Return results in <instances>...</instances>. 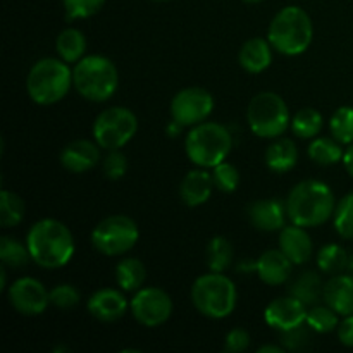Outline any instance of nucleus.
I'll use <instances>...</instances> for the list:
<instances>
[{
  "label": "nucleus",
  "instance_id": "nucleus-1",
  "mask_svg": "<svg viewBox=\"0 0 353 353\" xmlns=\"http://www.w3.org/2000/svg\"><path fill=\"white\" fill-rule=\"evenodd\" d=\"M31 261L43 269H59L69 264L76 245L71 230L55 219H41L30 228L26 236Z\"/></svg>",
  "mask_w": 353,
  "mask_h": 353
},
{
  "label": "nucleus",
  "instance_id": "nucleus-2",
  "mask_svg": "<svg viewBox=\"0 0 353 353\" xmlns=\"http://www.w3.org/2000/svg\"><path fill=\"white\" fill-rule=\"evenodd\" d=\"M336 209V200L330 186L317 179H305L293 186L286 199V210L293 224L316 228L330 221Z\"/></svg>",
  "mask_w": 353,
  "mask_h": 353
},
{
  "label": "nucleus",
  "instance_id": "nucleus-3",
  "mask_svg": "<svg viewBox=\"0 0 353 353\" xmlns=\"http://www.w3.org/2000/svg\"><path fill=\"white\" fill-rule=\"evenodd\" d=\"M314 38V24L307 10L299 6L283 7L269 24L268 40L276 52L296 57L309 50Z\"/></svg>",
  "mask_w": 353,
  "mask_h": 353
},
{
  "label": "nucleus",
  "instance_id": "nucleus-4",
  "mask_svg": "<svg viewBox=\"0 0 353 353\" xmlns=\"http://www.w3.org/2000/svg\"><path fill=\"white\" fill-rule=\"evenodd\" d=\"M71 86L72 69H69V64L62 59H40L28 72V95L38 105H54L61 102Z\"/></svg>",
  "mask_w": 353,
  "mask_h": 353
},
{
  "label": "nucleus",
  "instance_id": "nucleus-5",
  "mask_svg": "<svg viewBox=\"0 0 353 353\" xmlns=\"http://www.w3.org/2000/svg\"><path fill=\"white\" fill-rule=\"evenodd\" d=\"M233 148V137L230 130L219 123L196 124L188 131L185 140V150L190 161L203 169H214L224 162Z\"/></svg>",
  "mask_w": 353,
  "mask_h": 353
},
{
  "label": "nucleus",
  "instance_id": "nucleus-6",
  "mask_svg": "<svg viewBox=\"0 0 353 353\" xmlns=\"http://www.w3.org/2000/svg\"><path fill=\"white\" fill-rule=\"evenodd\" d=\"M72 86L90 102H105L119 86V72L103 55H86L72 69Z\"/></svg>",
  "mask_w": 353,
  "mask_h": 353
},
{
  "label": "nucleus",
  "instance_id": "nucleus-7",
  "mask_svg": "<svg viewBox=\"0 0 353 353\" xmlns=\"http://www.w3.org/2000/svg\"><path fill=\"white\" fill-rule=\"evenodd\" d=\"M192 302L209 319H226L236 309L238 292L224 272H207L192 286Z\"/></svg>",
  "mask_w": 353,
  "mask_h": 353
},
{
  "label": "nucleus",
  "instance_id": "nucleus-8",
  "mask_svg": "<svg viewBox=\"0 0 353 353\" xmlns=\"http://www.w3.org/2000/svg\"><path fill=\"white\" fill-rule=\"evenodd\" d=\"M247 121L252 133L259 138H278L292 124L290 109L274 92H262L250 100Z\"/></svg>",
  "mask_w": 353,
  "mask_h": 353
},
{
  "label": "nucleus",
  "instance_id": "nucleus-9",
  "mask_svg": "<svg viewBox=\"0 0 353 353\" xmlns=\"http://www.w3.org/2000/svg\"><path fill=\"white\" fill-rule=\"evenodd\" d=\"M140 238V230L131 217L116 214L100 221L92 231V245L107 257H116L130 252Z\"/></svg>",
  "mask_w": 353,
  "mask_h": 353
},
{
  "label": "nucleus",
  "instance_id": "nucleus-10",
  "mask_svg": "<svg viewBox=\"0 0 353 353\" xmlns=\"http://www.w3.org/2000/svg\"><path fill=\"white\" fill-rule=\"evenodd\" d=\"M138 131V117L126 107H109L97 116L93 138L100 148L119 150L130 143Z\"/></svg>",
  "mask_w": 353,
  "mask_h": 353
},
{
  "label": "nucleus",
  "instance_id": "nucleus-11",
  "mask_svg": "<svg viewBox=\"0 0 353 353\" xmlns=\"http://www.w3.org/2000/svg\"><path fill=\"white\" fill-rule=\"evenodd\" d=\"M214 110V97L205 88L190 86L172 97L171 117L181 126H196L203 123Z\"/></svg>",
  "mask_w": 353,
  "mask_h": 353
},
{
  "label": "nucleus",
  "instance_id": "nucleus-12",
  "mask_svg": "<svg viewBox=\"0 0 353 353\" xmlns=\"http://www.w3.org/2000/svg\"><path fill=\"white\" fill-rule=\"evenodd\" d=\"M131 314L145 327H159L171 317L172 300L164 290L140 288L130 302Z\"/></svg>",
  "mask_w": 353,
  "mask_h": 353
},
{
  "label": "nucleus",
  "instance_id": "nucleus-13",
  "mask_svg": "<svg viewBox=\"0 0 353 353\" xmlns=\"http://www.w3.org/2000/svg\"><path fill=\"white\" fill-rule=\"evenodd\" d=\"M7 299L16 312L26 317L40 316L50 305V292L43 283L30 276L16 279L7 290Z\"/></svg>",
  "mask_w": 353,
  "mask_h": 353
},
{
  "label": "nucleus",
  "instance_id": "nucleus-14",
  "mask_svg": "<svg viewBox=\"0 0 353 353\" xmlns=\"http://www.w3.org/2000/svg\"><path fill=\"white\" fill-rule=\"evenodd\" d=\"M264 319L272 330L290 331L302 326L307 319L305 305L293 295L276 299L265 307Z\"/></svg>",
  "mask_w": 353,
  "mask_h": 353
},
{
  "label": "nucleus",
  "instance_id": "nucleus-15",
  "mask_svg": "<svg viewBox=\"0 0 353 353\" xmlns=\"http://www.w3.org/2000/svg\"><path fill=\"white\" fill-rule=\"evenodd\" d=\"M247 214L252 226L265 233L281 231L286 226V217H288L286 202L283 203V200L278 199L255 200L248 205Z\"/></svg>",
  "mask_w": 353,
  "mask_h": 353
},
{
  "label": "nucleus",
  "instance_id": "nucleus-16",
  "mask_svg": "<svg viewBox=\"0 0 353 353\" xmlns=\"http://www.w3.org/2000/svg\"><path fill=\"white\" fill-rule=\"evenodd\" d=\"M100 161V145L90 140H74L65 145L61 152L62 168L69 172H88L99 164Z\"/></svg>",
  "mask_w": 353,
  "mask_h": 353
},
{
  "label": "nucleus",
  "instance_id": "nucleus-17",
  "mask_svg": "<svg viewBox=\"0 0 353 353\" xmlns=\"http://www.w3.org/2000/svg\"><path fill=\"white\" fill-rule=\"evenodd\" d=\"M90 316L102 323H114L119 321L128 310V300L123 292L112 288H102L93 293L86 303Z\"/></svg>",
  "mask_w": 353,
  "mask_h": 353
},
{
  "label": "nucleus",
  "instance_id": "nucleus-18",
  "mask_svg": "<svg viewBox=\"0 0 353 353\" xmlns=\"http://www.w3.org/2000/svg\"><path fill=\"white\" fill-rule=\"evenodd\" d=\"M279 248L296 265L309 262L314 254L312 238L307 233L305 228L299 224L283 228L279 233Z\"/></svg>",
  "mask_w": 353,
  "mask_h": 353
},
{
  "label": "nucleus",
  "instance_id": "nucleus-19",
  "mask_svg": "<svg viewBox=\"0 0 353 353\" xmlns=\"http://www.w3.org/2000/svg\"><path fill=\"white\" fill-rule=\"evenodd\" d=\"M216 188L212 179V172H207V169H193L183 178L179 185V196L188 207H200L210 199L212 190Z\"/></svg>",
  "mask_w": 353,
  "mask_h": 353
},
{
  "label": "nucleus",
  "instance_id": "nucleus-20",
  "mask_svg": "<svg viewBox=\"0 0 353 353\" xmlns=\"http://www.w3.org/2000/svg\"><path fill=\"white\" fill-rule=\"evenodd\" d=\"M323 299L340 316L353 314V274H334L324 285Z\"/></svg>",
  "mask_w": 353,
  "mask_h": 353
},
{
  "label": "nucleus",
  "instance_id": "nucleus-21",
  "mask_svg": "<svg viewBox=\"0 0 353 353\" xmlns=\"http://www.w3.org/2000/svg\"><path fill=\"white\" fill-rule=\"evenodd\" d=\"M293 262L279 250H268L257 259V276L269 286L285 285L292 274Z\"/></svg>",
  "mask_w": 353,
  "mask_h": 353
},
{
  "label": "nucleus",
  "instance_id": "nucleus-22",
  "mask_svg": "<svg viewBox=\"0 0 353 353\" xmlns=\"http://www.w3.org/2000/svg\"><path fill=\"white\" fill-rule=\"evenodd\" d=\"M240 65L250 74H259L265 71L272 62V45L264 38H250L245 41L238 54Z\"/></svg>",
  "mask_w": 353,
  "mask_h": 353
},
{
  "label": "nucleus",
  "instance_id": "nucleus-23",
  "mask_svg": "<svg viewBox=\"0 0 353 353\" xmlns=\"http://www.w3.org/2000/svg\"><path fill=\"white\" fill-rule=\"evenodd\" d=\"M265 165L271 169L272 172H283L292 171L299 162V148H296L295 141L288 140V138H279V140L272 141L265 150Z\"/></svg>",
  "mask_w": 353,
  "mask_h": 353
},
{
  "label": "nucleus",
  "instance_id": "nucleus-24",
  "mask_svg": "<svg viewBox=\"0 0 353 353\" xmlns=\"http://www.w3.org/2000/svg\"><path fill=\"white\" fill-rule=\"evenodd\" d=\"M55 50H57L59 57L68 64H76L78 61H81L86 52V38L83 31L76 30V28H65L55 40Z\"/></svg>",
  "mask_w": 353,
  "mask_h": 353
},
{
  "label": "nucleus",
  "instance_id": "nucleus-25",
  "mask_svg": "<svg viewBox=\"0 0 353 353\" xmlns=\"http://www.w3.org/2000/svg\"><path fill=\"white\" fill-rule=\"evenodd\" d=\"M147 279V269L140 259L124 257L116 268V281L123 292H138Z\"/></svg>",
  "mask_w": 353,
  "mask_h": 353
},
{
  "label": "nucleus",
  "instance_id": "nucleus-26",
  "mask_svg": "<svg viewBox=\"0 0 353 353\" xmlns=\"http://www.w3.org/2000/svg\"><path fill=\"white\" fill-rule=\"evenodd\" d=\"M307 154L316 164L319 165H334L338 162H343V145L336 141L334 138L319 137L309 145Z\"/></svg>",
  "mask_w": 353,
  "mask_h": 353
},
{
  "label": "nucleus",
  "instance_id": "nucleus-27",
  "mask_svg": "<svg viewBox=\"0 0 353 353\" xmlns=\"http://www.w3.org/2000/svg\"><path fill=\"white\" fill-rule=\"evenodd\" d=\"M323 281L321 276L314 271H307L300 274L290 286V295L299 299L303 305H314L323 295Z\"/></svg>",
  "mask_w": 353,
  "mask_h": 353
},
{
  "label": "nucleus",
  "instance_id": "nucleus-28",
  "mask_svg": "<svg viewBox=\"0 0 353 353\" xmlns=\"http://www.w3.org/2000/svg\"><path fill=\"white\" fill-rule=\"evenodd\" d=\"M234 248L224 236H214L207 245V268L212 272H224L231 268Z\"/></svg>",
  "mask_w": 353,
  "mask_h": 353
},
{
  "label": "nucleus",
  "instance_id": "nucleus-29",
  "mask_svg": "<svg viewBox=\"0 0 353 353\" xmlns=\"http://www.w3.org/2000/svg\"><path fill=\"white\" fill-rule=\"evenodd\" d=\"M321 130H323V114L312 107L300 109L292 117V131L295 137L309 140V138H316Z\"/></svg>",
  "mask_w": 353,
  "mask_h": 353
},
{
  "label": "nucleus",
  "instance_id": "nucleus-30",
  "mask_svg": "<svg viewBox=\"0 0 353 353\" xmlns=\"http://www.w3.org/2000/svg\"><path fill=\"white\" fill-rule=\"evenodd\" d=\"M26 205L23 199L9 190H2L0 195V224L3 228H14L23 223Z\"/></svg>",
  "mask_w": 353,
  "mask_h": 353
},
{
  "label": "nucleus",
  "instance_id": "nucleus-31",
  "mask_svg": "<svg viewBox=\"0 0 353 353\" xmlns=\"http://www.w3.org/2000/svg\"><path fill=\"white\" fill-rule=\"evenodd\" d=\"M348 254L340 245H324L317 254V268L326 274H340L341 271L347 269Z\"/></svg>",
  "mask_w": 353,
  "mask_h": 353
},
{
  "label": "nucleus",
  "instance_id": "nucleus-32",
  "mask_svg": "<svg viewBox=\"0 0 353 353\" xmlns=\"http://www.w3.org/2000/svg\"><path fill=\"white\" fill-rule=\"evenodd\" d=\"M0 261L7 268H24L31 261L30 248L16 238L2 236L0 238Z\"/></svg>",
  "mask_w": 353,
  "mask_h": 353
},
{
  "label": "nucleus",
  "instance_id": "nucleus-33",
  "mask_svg": "<svg viewBox=\"0 0 353 353\" xmlns=\"http://www.w3.org/2000/svg\"><path fill=\"white\" fill-rule=\"evenodd\" d=\"M331 137L341 145L353 143V107L343 105L334 110L330 121Z\"/></svg>",
  "mask_w": 353,
  "mask_h": 353
},
{
  "label": "nucleus",
  "instance_id": "nucleus-34",
  "mask_svg": "<svg viewBox=\"0 0 353 353\" xmlns=\"http://www.w3.org/2000/svg\"><path fill=\"white\" fill-rule=\"evenodd\" d=\"M338 316H340V314L334 312L330 305H324V307L317 305L314 307L312 310L307 312L305 324L310 327V330L316 331V333L326 334L338 327V324H340Z\"/></svg>",
  "mask_w": 353,
  "mask_h": 353
},
{
  "label": "nucleus",
  "instance_id": "nucleus-35",
  "mask_svg": "<svg viewBox=\"0 0 353 353\" xmlns=\"http://www.w3.org/2000/svg\"><path fill=\"white\" fill-rule=\"evenodd\" d=\"M334 230L345 240H353V193L345 195L334 209Z\"/></svg>",
  "mask_w": 353,
  "mask_h": 353
},
{
  "label": "nucleus",
  "instance_id": "nucleus-36",
  "mask_svg": "<svg viewBox=\"0 0 353 353\" xmlns=\"http://www.w3.org/2000/svg\"><path fill=\"white\" fill-rule=\"evenodd\" d=\"M212 179L217 190L224 193H233L240 185V172L230 162H221L212 169Z\"/></svg>",
  "mask_w": 353,
  "mask_h": 353
},
{
  "label": "nucleus",
  "instance_id": "nucleus-37",
  "mask_svg": "<svg viewBox=\"0 0 353 353\" xmlns=\"http://www.w3.org/2000/svg\"><path fill=\"white\" fill-rule=\"evenodd\" d=\"M105 0H62L68 19H88L103 7Z\"/></svg>",
  "mask_w": 353,
  "mask_h": 353
},
{
  "label": "nucleus",
  "instance_id": "nucleus-38",
  "mask_svg": "<svg viewBox=\"0 0 353 353\" xmlns=\"http://www.w3.org/2000/svg\"><path fill=\"white\" fill-rule=\"evenodd\" d=\"M81 302V295H79L78 288L72 285H59L50 290V305L57 307V309H72Z\"/></svg>",
  "mask_w": 353,
  "mask_h": 353
},
{
  "label": "nucleus",
  "instance_id": "nucleus-39",
  "mask_svg": "<svg viewBox=\"0 0 353 353\" xmlns=\"http://www.w3.org/2000/svg\"><path fill=\"white\" fill-rule=\"evenodd\" d=\"M103 174H105L107 179H112V181H117V179L124 178L128 171V159L126 155L119 150H109L107 157L103 159Z\"/></svg>",
  "mask_w": 353,
  "mask_h": 353
},
{
  "label": "nucleus",
  "instance_id": "nucleus-40",
  "mask_svg": "<svg viewBox=\"0 0 353 353\" xmlns=\"http://www.w3.org/2000/svg\"><path fill=\"white\" fill-rule=\"evenodd\" d=\"M309 330H307V327H303V324H302V326L295 327V330L283 331L279 341H281V345L285 347V350H293V352L303 350V348H305L310 341Z\"/></svg>",
  "mask_w": 353,
  "mask_h": 353
},
{
  "label": "nucleus",
  "instance_id": "nucleus-41",
  "mask_svg": "<svg viewBox=\"0 0 353 353\" xmlns=\"http://www.w3.org/2000/svg\"><path fill=\"white\" fill-rule=\"evenodd\" d=\"M250 347V334L241 327H234L224 340V350L230 353H241Z\"/></svg>",
  "mask_w": 353,
  "mask_h": 353
},
{
  "label": "nucleus",
  "instance_id": "nucleus-42",
  "mask_svg": "<svg viewBox=\"0 0 353 353\" xmlns=\"http://www.w3.org/2000/svg\"><path fill=\"white\" fill-rule=\"evenodd\" d=\"M338 340L345 347L353 348V314L345 316V319L338 324Z\"/></svg>",
  "mask_w": 353,
  "mask_h": 353
},
{
  "label": "nucleus",
  "instance_id": "nucleus-43",
  "mask_svg": "<svg viewBox=\"0 0 353 353\" xmlns=\"http://www.w3.org/2000/svg\"><path fill=\"white\" fill-rule=\"evenodd\" d=\"M343 165L345 169L348 171V174L353 178V143L348 145V148L345 150V155H343Z\"/></svg>",
  "mask_w": 353,
  "mask_h": 353
},
{
  "label": "nucleus",
  "instance_id": "nucleus-44",
  "mask_svg": "<svg viewBox=\"0 0 353 353\" xmlns=\"http://www.w3.org/2000/svg\"><path fill=\"white\" fill-rule=\"evenodd\" d=\"M285 352V347H278V345H262L261 348H259L257 353H283Z\"/></svg>",
  "mask_w": 353,
  "mask_h": 353
},
{
  "label": "nucleus",
  "instance_id": "nucleus-45",
  "mask_svg": "<svg viewBox=\"0 0 353 353\" xmlns=\"http://www.w3.org/2000/svg\"><path fill=\"white\" fill-rule=\"evenodd\" d=\"M0 276H2V279H0V290H6V285H7V274H6V268L0 269Z\"/></svg>",
  "mask_w": 353,
  "mask_h": 353
},
{
  "label": "nucleus",
  "instance_id": "nucleus-46",
  "mask_svg": "<svg viewBox=\"0 0 353 353\" xmlns=\"http://www.w3.org/2000/svg\"><path fill=\"white\" fill-rule=\"evenodd\" d=\"M347 269L350 274H353V254L348 255V264H347Z\"/></svg>",
  "mask_w": 353,
  "mask_h": 353
},
{
  "label": "nucleus",
  "instance_id": "nucleus-47",
  "mask_svg": "<svg viewBox=\"0 0 353 353\" xmlns=\"http://www.w3.org/2000/svg\"><path fill=\"white\" fill-rule=\"evenodd\" d=\"M245 3H261V2H264V0H243Z\"/></svg>",
  "mask_w": 353,
  "mask_h": 353
},
{
  "label": "nucleus",
  "instance_id": "nucleus-48",
  "mask_svg": "<svg viewBox=\"0 0 353 353\" xmlns=\"http://www.w3.org/2000/svg\"><path fill=\"white\" fill-rule=\"evenodd\" d=\"M155 2H169V0H155Z\"/></svg>",
  "mask_w": 353,
  "mask_h": 353
}]
</instances>
